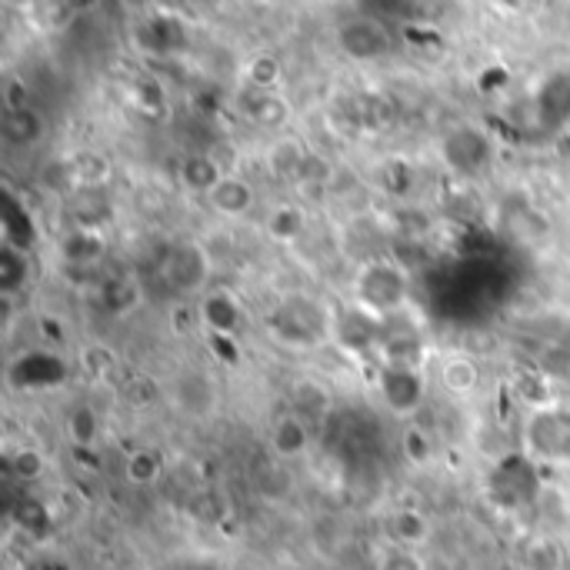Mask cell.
<instances>
[{"mask_svg":"<svg viewBox=\"0 0 570 570\" xmlns=\"http://www.w3.org/2000/svg\"><path fill=\"white\" fill-rule=\"evenodd\" d=\"M337 47L344 57L367 63V60H381L391 50V33L377 17H351L337 27Z\"/></svg>","mask_w":570,"mask_h":570,"instance_id":"5b68a950","label":"cell"},{"mask_svg":"<svg viewBox=\"0 0 570 570\" xmlns=\"http://www.w3.org/2000/svg\"><path fill=\"white\" fill-rule=\"evenodd\" d=\"M377 570H428V561L421 551H411V548H387L381 551L377 558Z\"/></svg>","mask_w":570,"mask_h":570,"instance_id":"4dcf8cb0","label":"cell"},{"mask_svg":"<svg viewBox=\"0 0 570 570\" xmlns=\"http://www.w3.org/2000/svg\"><path fill=\"white\" fill-rule=\"evenodd\" d=\"M7 464H10V474L17 478V481H23V484H33V481H40L43 478V471H47V458H43V451H37V448H17L10 458H7Z\"/></svg>","mask_w":570,"mask_h":570,"instance_id":"f1b7e54d","label":"cell"},{"mask_svg":"<svg viewBox=\"0 0 570 570\" xmlns=\"http://www.w3.org/2000/svg\"><path fill=\"white\" fill-rule=\"evenodd\" d=\"M197 317L204 324V331H210L214 337H234L244 324V311H240V301L230 294V291H207L200 297V307H197Z\"/></svg>","mask_w":570,"mask_h":570,"instance_id":"30bf717a","label":"cell"},{"mask_svg":"<svg viewBox=\"0 0 570 570\" xmlns=\"http://www.w3.org/2000/svg\"><path fill=\"white\" fill-rule=\"evenodd\" d=\"M220 180H224V170H220V164H217L210 154H187V157L180 160V184H184L187 190L207 197Z\"/></svg>","mask_w":570,"mask_h":570,"instance_id":"ac0fdd59","label":"cell"},{"mask_svg":"<svg viewBox=\"0 0 570 570\" xmlns=\"http://www.w3.org/2000/svg\"><path fill=\"white\" fill-rule=\"evenodd\" d=\"M354 304L387 321L407 304V271L387 257L367 261L354 277Z\"/></svg>","mask_w":570,"mask_h":570,"instance_id":"7a4b0ae2","label":"cell"},{"mask_svg":"<svg viewBox=\"0 0 570 570\" xmlns=\"http://www.w3.org/2000/svg\"><path fill=\"white\" fill-rule=\"evenodd\" d=\"M307 147L297 140V137H281L271 150H267V170L277 177V180H294L301 177L304 164H307Z\"/></svg>","mask_w":570,"mask_h":570,"instance_id":"e0dca14e","label":"cell"},{"mask_svg":"<svg viewBox=\"0 0 570 570\" xmlns=\"http://www.w3.org/2000/svg\"><path fill=\"white\" fill-rule=\"evenodd\" d=\"M73 180H77L80 187H90V190L104 187V184L110 180V164H107V157H100V154H94V150H83V154L73 160Z\"/></svg>","mask_w":570,"mask_h":570,"instance_id":"83f0119b","label":"cell"},{"mask_svg":"<svg viewBox=\"0 0 570 570\" xmlns=\"http://www.w3.org/2000/svg\"><path fill=\"white\" fill-rule=\"evenodd\" d=\"M124 570H157V568H150V564H130V568H124Z\"/></svg>","mask_w":570,"mask_h":570,"instance_id":"8d00e7d4","label":"cell"},{"mask_svg":"<svg viewBox=\"0 0 570 570\" xmlns=\"http://www.w3.org/2000/svg\"><path fill=\"white\" fill-rule=\"evenodd\" d=\"M384 327H387V321L364 311L361 304H351L344 314L334 317V337L354 354H367L377 344H384Z\"/></svg>","mask_w":570,"mask_h":570,"instance_id":"ba28073f","label":"cell"},{"mask_svg":"<svg viewBox=\"0 0 570 570\" xmlns=\"http://www.w3.org/2000/svg\"><path fill=\"white\" fill-rule=\"evenodd\" d=\"M334 317L324 301L311 294H291L267 314V331L277 344L311 351L334 337Z\"/></svg>","mask_w":570,"mask_h":570,"instance_id":"6da1fadb","label":"cell"},{"mask_svg":"<svg viewBox=\"0 0 570 570\" xmlns=\"http://www.w3.org/2000/svg\"><path fill=\"white\" fill-rule=\"evenodd\" d=\"M63 257L70 261V264H94V261H100V254H104V237L97 234V230H83V227H77V230H70L67 237H63Z\"/></svg>","mask_w":570,"mask_h":570,"instance_id":"44dd1931","label":"cell"},{"mask_svg":"<svg viewBox=\"0 0 570 570\" xmlns=\"http://www.w3.org/2000/svg\"><path fill=\"white\" fill-rule=\"evenodd\" d=\"M281 73H284V67L274 53H257L244 63V80H247V87H257V90H274Z\"/></svg>","mask_w":570,"mask_h":570,"instance_id":"4316f807","label":"cell"},{"mask_svg":"<svg viewBox=\"0 0 570 570\" xmlns=\"http://www.w3.org/2000/svg\"><path fill=\"white\" fill-rule=\"evenodd\" d=\"M531 451L544 458H568L570 454V414L568 411H534L528 424Z\"/></svg>","mask_w":570,"mask_h":570,"instance_id":"9c48e42d","label":"cell"},{"mask_svg":"<svg viewBox=\"0 0 570 570\" xmlns=\"http://www.w3.org/2000/svg\"><path fill=\"white\" fill-rule=\"evenodd\" d=\"M83 367H87V374H94V377H107V374L117 367V354H114L110 347H104V344H94V347L83 351Z\"/></svg>","mask_w":570,"mask_h":570,"instance_id":"d6a6232c","label":"cell"},{"mask_svg":"<svg viewBox=\"0 0 570 570\" xmlns=\"http://www.w3.org/2000/svg\"><path fill=\"white\" fill-rule=\"evenodd\" d=\"M401 454L411 468H428L431 458H434V441L428 434V428L421 424H407L401 431Z\"/></svg>","mask_w":570,"mask_h":570,"instance_id":"cb8c5ba5","label":"cell"},{"mask_svg":"<svg viewBox=\"0 0 570 570\" xmlns=\"http://www.w3.org/2000/svg\"><path fill=\"white\" fill-rule=\"evenodd\" d=\"M170 401L190 421H204V417H210L217 411V381L200 367H187V371H180L174 377Z\"/></svg>","mask_w":570,"mask_h":570,"instance_id":"8992f818","label":"cell"},{"mask_svg":"<svg viewBox=\"0 0 570 570\" xmlns=\"http://www.w3.org/2000/svg\"><path fill=\"white\" fill-rule=\"evenodd\" d=\"M140 304V291H137V281H130V277H114V281H107L104 284V307L110 311V314H130L134 307Z\"/></svg>","mask_w":570,"mask_h":570,"instance_id":"d4e9b609","label":"cell"},{"mask_svg":"<svg viewBox=\"0 0 570 570\" xmlns=\"http://www.w3.org/2000/svg\"><path fill=\"white\" fill-rule=\"evenodd\" d=\"M164 281L180 291V294H194L200 291L210 274H214V257L204 244L197 240H187V244H177L167 257H164Z\"/></svg>","mask_w":570,"mask_h":570,"instance_id":"277c9868","label":"cell"},{"mask_svg":"<svg viewBox=\"0 0 570 570\" xmlns=\"http://www.w3.org/2000/svg\"><path fill=\"white\" fill-rule=\"evenodd\" d=\"M47 134V120L40 110L33 107H23V110H7L3 117V137L13 144V147H37Z\"/></svg>","mask_w":570,"mask_h":570,"instance_id":"2e32d148","label":"cell"},{"mask_svg":"<svg viewBox=\"0 0 570 570\" xmlns=\"http://www.w3.org/2000/svg\"><path fill=\"white\" fill-rule=\"evenodd\" d=\"M524 568L528 570H561L564 568V558H561V551H558L551 541H534V544L528 548Z\"/></svg>","mask_w":570,"mask_h":570,"instance_id":"1f68e13d","label":"cell"},{"mask_svg":"<svg viewBox=\"0 0 570 570\" xmlns=\"http://www.w3.org/2000/svg\"><path fill=\"white\" fill-rule=\"evenodd\" d=\"M271 451L281 461H297L311 451V431L301 414L287 411L271 424Z\"/></svg>","mask_w":570,"mask_h":570,"instance_id":"4fadbf2b","label":"cell"},{"mask_svg":"<svg viewBox=\"0 0 570 570\" xmlns=\"http://www.w3.org/2000/svg\"><path fill=\"white\" fill-rule=\"evenodd\" d=\"M67 434H70V441L77 448H94L97 438H100V417H97V411L87 407V404L73 407L70 417H67Z\"/></svg>","mask_w":570,"mask_h":570,"instance_id":"484cf974","label":"cell"},{"mask_svg":"<svg viewBox=\"0 0 570 570\" xmlns=\"http://www.w3.org/2000/svg\"><path fill=\"white\" fill-rule=\"evenodd\" d=\"M124 401L127 404H134V407H140V404H150L154 397H157V384L150 381V377H134V381H127L124 384Z\"/></svg>","mask_w":570,"mask_h":570,"instance_id":"836d02e7","label":"cell"},{"mask_svg":"<svg viewBox=\"0 0 570 570\" xmlns=\"http://www.w3.org/2000/svg\"><path fill=\"white\" fill-rule=\"evenodd\" d=\"M377 391L384 404L397 417H414L424 407V367H404V364H381L377 371Z\"/></svg>","mask_w":570,"mask_h":570,"instance_id":"3957f363","label":"cell"},{"mask_svg":"<svg viewBox=\"0 0 570 570\" xmlns=\"http://www.w3.org/2000/svg\"><path fill=\"white\" fill-rule=\"evenodd\" d=\"M254 200H257L254 184L240 174H224V180L207 194V204L220 217H244V214H250Z\"/></svg>","mask_w":570,"mask_h":570,"instance_id":"7c38bea8","label":"cell"},{"mask_svg":"<svg viewBox=\"0 0 570 570\" xmlns=\"http://www.w3.org/2000/svg\"><path fill=\"white\" fill-rule=\"evenodd\" d=\"M441 154H444V160H448L451 170H458V174H478V170H484L491 164L494 147H491V140H488L484 130H478V127H454L444 137V144H441Z\"/></svg>","mask_w":570,"mask_h":570,"instance_id":"52a82bcc","label":"cell"},{"mask_svg":"<svg viewBox=\"0 0 570 570\" xmlns=\"http://www.w3.org/2000/svg\"><path fill=\"white\" fill-rule=\"evenodd\" d=\"M164 474V458L150 448H137L127 454V464H124V478L137 488H150L157 484Z\"/></svg>","mask_w":570,"mask_h":570,"instance_id":"ffe728a7","label":"cell"},{"mask_svg":"<svg viewBox=\"0 0 570 570\" xmlns=\"http://www.w3.org/2000/svg\"><path fill=\"white\" fill-rule=\"evenodd\" d=\"M387 534H391V544H394V548L421 551V548L431 541V521H428V514L417 511V508H401V511L391 514Z\"/></svg>","mask_w":570,"mask_h":570,"instance_id":"5bb4252c","label":"cell"},{"mask_svg":"<svg viewBox=\"0 0 570 570\" xmlns=\"http://www.w3.org/2000/svg\"><path fill=\"white\" fill-rule=\"evenodd\" d=\"M514 570H528V568H514Z\"/></svg>","mask_w":570,"mask_h":570,"instance_id":"74e56055","label":"cell"},{"mask_svg":"<svg viewBox=\"0 0 570 570\" xmlns=\"http://www.w3.org/2000/svg\"><path fill=\"white\" fill-rule=\"evenodd\" d=\"M237 107L250 124H257L264 130L284 127L287 117H291V107H287L284 97H277L274 90H257V87H244L240 97H237Z\"/></svg>","mask_w":570,"mask_h":570,"instance_id":"8fae6325","label":"cell"},{"mask_svg":"<svg viewBox=\"0 0 570 570\" xmlns=\"http://www.w3.org/2000/svg\"><path fill=\"white\" fill-rule=\"evenodd\" d=\"M291 404H294V414H301V417H324L331 407L327 391L317 381H297L291 387Z\"/></svg>","mask_w":570,"mask_h":570,"instance_id":"7402d4cb","label":"cell"},{"mask_svg":"<svg viewBox=\"0 0 570 570\" xmlns=\"http://www.w3.org/2000/svg\"><path fill=\"white\" fill-rule=\"evenodd\" d=\"M441 387L451 397H471L481 387V367L471 354H451L441 364Z\"/></svg>","mask_w":570,"mask_h":570,"instance_id":"9a60e30c","label":"cell"},{"mask_svg":"<svg viewBox=\"0 0 570 570\" xmlns=\"http://www.w3.org/2000/svg\"><path fill=\"white\" fill-rule=\"evenodd\" d=\"M27 104V90L20 87V80H7V110H23Z\"/></svg>","mask_w":570,"mask_h":570,"instance_id":"d590c367","label":"cell"},{"mask_svg":"<svg viewBox=\"0 0 570 570\" xmlns=\"http://www.w3.org/2000/svg\"><path fill=\"white\" fill-rule=\"evenodd\" d=\"M27 254L13 244H3L0 250V287L7 297H13L23 284H27Z\"/></svg>","mask_w":570,"mask_h":570,"instance_id":"603a6c76","label":"cell"},{"mask_svg":"<svg viewBox=\"0 0 570 570\" xmlns=\"http://www.w3.org/2000/svg\"><path fill=\"white\" fill-rule=\"evenodd\" d=\"M264 227L277 244H294L307 227V214L301 204H274L264 217Z\"/></svg>","mask_w":570,"mask_h":570,"instance_id":"d6986e66","label":"cell"},{"mask_svg":"<svg viewBox=\"0 0 570 570\" xmlns=\"http://www.w3.org/2000/svg\"><path fill=\"white\" fill-rule=\"evenodd\" d=\"M254 481H257V491L264 501H287L294 491V478L281 464H264Z\"/></svg>","mask_w":570,"mask_h":570,"instance_id":"f546056e","label":"cell"},{"mask_svg":"<svg viewBox=\"0 0 570 570\" xmlns=\"http://www.w3.org/2000/svg\"><path fill=\"white\" fill-rule=\"evenodd\" d=\"M43 23L50 27V30H63V27H70L73 23V17H77V7L73 3H43Z\"/></svg>","mask_w":570,"mask_h":570,"instance_id":"e575fe53","label":"cell"}]
</instances>
